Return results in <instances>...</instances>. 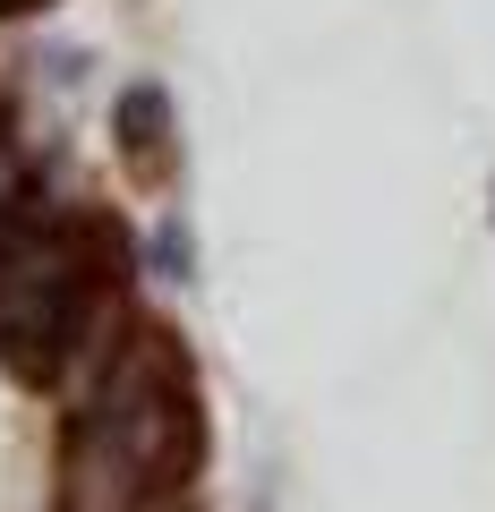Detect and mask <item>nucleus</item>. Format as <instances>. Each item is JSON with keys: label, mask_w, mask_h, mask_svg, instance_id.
<instances>
[{"label": "nucleus", "mask_w": 495, "mask_h": 512, "mask_svg": "<svg viewBox=\"0 0 495 512\" xmlns=\"http://www.w3.org/2000/svg\"><path fill=\"white\" fill-rule=\"evenodd\" d=\"M171 137H180V111H171V94L154 77L111 94V146L129 154L137 171H171Z\"/></svg>", "instance_id": "f257e3e1"}, {"label": "nucleus", "mask_w": 495, "mask_h": 512, "mask_svg": "<svg viewBox=\"0 0 495 512\" xmlns=\"http://www.w3.org/2000/svg\"><path fill=\"white\" fill-rule=\"evenodd\" d=\"M154 274H163V282H188V274H197V239H188L180 214L154 222Z\"/></svg>", "instance_id": "f03ea898"}, {"label": "nucleus", "mask_w": 495, "mask_h": 512, "mask_svg": "<svg viewBox=\"0 0 495 512\" xmlns=\"http://www.w3.org/2000/svg\"><path fill=\"white\" fill-rule=\"evenodd\" d=\"M43 9H60V0H0V18H9V26H26V18H43Z\"/></svg>", "instance_id": "7ed1b4c3"}]
</instances>
